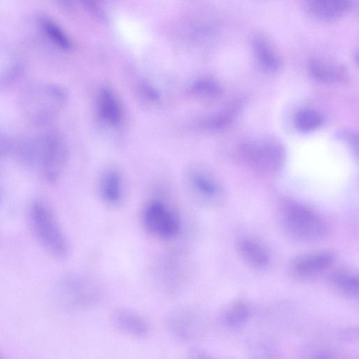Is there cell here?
<instances>
[{
  "label": "cell",
  "mask_w": 359,
  "mask_h": 359,
  "mask_svg": "<svg viewBox=\"0 0 359 359\" xmlns=\"http://www.w3.org/2000/svg\"><path fill=\"white\" fill-rule=\"evenodd\" d=\"M111 321L116 330L129 336L144 337L149 331L147 320L130 309H116L111 313Z\"/></svg>",
  "instance_id": "obj_12"
},
{
  "label": "cell",
  "mask_w": 359,
  "mask_h": 359,
  "mask_svg": "<svg viewBox=\"0 0 359 359\" xmlns=\"http://www.w3.org/2000/svg\"><path fill=\"white\" fill-rule=\"evenodd\" d=\"M182 180L189 197L196 204L208 208L223 205L226 193L223 183L209 168L198 163L188 165Z\"/></svg>",
  "instance_id": "obj_5"
},
{
  "label": "cell",
  "mask_w": 359,
  "mask_h": 359,
  "mask_svg": "<svg viewBox=\"0 0 359 359\" xmlns=\"http://www.w3.org/2000/svg\"><path fill=\"white\" fill-rule=\"evenodd\" d=\"M97 191L102 202L109 206L119 205L124 198V180L121 172L114 166L106 168L100 175Z\"/></svg>",
  "instance_id": "obj_11"
},
{
  "label": "cell",
  "mask_w": 359,
  "mask_h": 359,
  "mask_svg": "<svg viewBox=\"0 0 359 359\" xmlns=\"http://www.w3.org/2000/svg\"><path fill=\"white\" fill-rule=\"evenodd\" d=\"M331 287L347 299H357L359 294V278L357 272L348 267H338L328 274Z\"/></svg>",
  "instance_id": "obj_13"
},
{
  "label": "cell",
  "mask_w": 359,
  "mask_h": 359,
  "mask_svg": "<svg viewBox=\"0 0 359 359\" xmlns=\"http://www.w3.org/2000/svg\"><path fill=\"white\" fill-rule=\"evenodd\" d=\"M29 219L36 239L46 252L56 259H67L69 242L48 204L42 200L34 201L29 206Z\"/></svg>",
  "instance_id": "obj_3"
},
{
  "label": "cell",
  "mask_w": 359,
  "mask_h": 359,
  "mask_svg": "<svg viewBox=\"0 0 359 359\" xmlns=\"http://www.w3.org/2000/svg\"><path fill=\"white\" fill-rule=\"evenodd\" d=\"M191 90L204 97H214L222 93L221 86L217 82L210 79H201L191 86Z\"/></svg>",
  "instance_id": "obj_24"
},
{
  "label": "cell",
  "mask_w": 359,
  "mask_h": 359,
  "mask_svg": "<svg viewBox=\"0 0 359 359\" xmlns=\"http://www.w3.org/2000/svg\"><path fill=\"white\" fill-rule=\"evenodd\" d=\"M236 109L233 107L228 109L206 119L203 125L205 128L212 130H219L226 128L233 121L236 114Z\"/></svg>",
  "instance_id": "obj_25"
},
{
  "label": "cell",
  "mask_w": 359,
  "mask_h": 359,
  "mask_svg": "<svg viewBox=\"0 0 359 359\" xmlns=\"http://www.w3.org/2000/svg\"><path fill=\"white\" fill-rule=\"evenodd\" d=\"M38 28L43 36L53 46L64 50H71L73 43L65 30L51 18L39 14L36 18Z\"/></svg>",
  "instance_id": "obj_17"
},
{
  "label": "cell",
  "mask_w": 359,
  "mask_h": 359,
  "mask_svg": "<svg viewBox=\"0 0 359 359\" xmlns=\"http://www.w3.org/2000/svg\"><path fill=\"white\" fill-rule=\"evenodd\" d=\"M323 115L318 110L304 108L299 110L294 118L296 128L302 132H310L318 129L324 123Z\"/></svg>",
  "instance_id": "obj_20"
},
{
  "label": "cell",
  "mask_w": 359,
  "mask_h": 359,
  "mask_svg": "<svg viewBox=\"0 0 359 359\" xmlns=\"http://www.w3.org/2000/svg\"><path fill=\"white\" fill-rule=\"evenodd\" d=\"M0 359H2V356H1V353H0Z\"/></svg>",
  "instance_id": "obj_29"
},
{
  "label": "cell",
  "mask_w": 359,
  "mask_h": 359,
  "mask_svg": "<svg viewBox=\"0 0 359 359\" xmlns=\"http://www.w3.org/2000/svg\"><path fill=\"white\" fill-rule=\"evenodd\" d=\"M24 165L37 169L50 183L62 175L69 159V150L62 135L45 129L15 140L14 154Z\"/></svg>",
  "instance_id": "obj_1"
},
{
  "label": "cell",
  "mask_w": 359,
  "mask_h": 359,
  "mask_svg": "<svg viewBox=\"0 0 359 359\" xmlns=\"http://www.w3.org/2000/svg\"><path fill=\"white\" fill-rule=\"evenodd\" d=\"M334 255L330 251L311 252L299 255L290 262L291 274L299 280H311L328 271L334 262Z\"/></svg>",
  "instance_id": "obj_10"
},
{
  "label": "cell",
  "mask_w": 359,
  "mask_h": 359,
  "mask_svg": "<svg viewBox=\"0 0 359 359\" xmlns=\"http://www.w3.org/2000/svg\"><path fill=\"white\" fill-rule=\"evenodd\" d=\"M141 222L148 233L163 240L175 238L182 226L180 217L175 210L159 200H151L144 204Z\"/></svg>",
  "instance_id": "obj_8"
},
{
  "label": "cell",
  "mask_w": 359,
  "mask_h": 359,
  "mask_svg": "<svg viewBox=\"0 0 359 359\" xmlns=\"http://www.w3.org/2000/svg\"><path fill=\"white\" fill-rule=\"evenodd\" d=\"M188 359H215L203 350L193 347L189 351Z\"/></svg>",
  "instance_id": "obj_28"
},
{
  "label": "cell",
  "mask_w": 359,
  "mask_h": 359,
  "mask_svg": "<svg viewBox=\"0 0 359 359\" xmlns=\"http://www.w3.org/2000/svg\"><path fill=\"white\" fill-rule=\"evenodd\" d=\"M67 99L61 86L43 80L27 83L19 95V107L24 118L36 127L46 126L60 113Z\"/></svg>",
  "instance_id": "obj_2"
},
{
  "label": "cell",
  "mask_w": 359,
  "mask_h": 359,
  "mask_svg": "<svg viewBox=\"0 0 359 359\" xmlns=\"http://www.w3.org/2000/svg\"><path fill=\"white\" fill-rule=\"evenodd\" d=\"M309 71L314 79L323 83L341 82L348 77V72L341 64L320 57L309 61Z\"/></svg>",
  "instance_id": "obj_14"
},
{
  "label": "cell",
  "mask_w": 359,
  "mask_h": 359,
  "mask_svg": "<svg viewBox=\"0 0 359 359\" xmlns=\"http://www.w3.org/2000/svg\"><path fill=\"white\" fill-rule=\"evenodd\" d=\"M299 359H348L347 355L325 344H313L302 351Z\"/></svg>",
  "instance_id": "obj_21"
},
{
  "label": "cell",
  "mask_w": 359,
  "mask_h": 359,
  "mask_svg": "<svg viewBox=\"0 0 359 359\" xmlns=\"http://www.w3.org/2000/svg\"><path fill=\"white\" fill-rule=\"evenodd\" d=\"M353 6V1L344 0H312L306 4L307 11L313 17L325 21L343 16Z\"/></svg>",
  "instance_id": "obj_16"
},
{
  "label": "cell",
  "mask_w": 359,
  "mask_h": 359,
  "mask_svg": "<svg viewBox=\"0 0 359 359\" xmlns=\"http://www.w3.org/2000/svg\"><path fill=\"white\" fill-rule=\"evenodd\" d=\"M252 46L258 62L265 70L276 72L281 67V57L268 39L261 35L255 36L252 40Z\"/></svg>",
  "instance_id": "obj_18"
},
{
  "label": "cell",
  "mask_w": 359,
  "mask_h": 359,
  "mask_svg": "<svg viewBox=\"0 0 359 359\" xmlns=\"http://www.w3.org/2000/svg\"><path fill=\"white\" fill-rule=\"evenodd\" d=\"M165 326L176 339L191 341L198 338L204 330L205 320L199 310L193 307H182L167 315Z\"/></svg>",
  "instance_id": "obj_9"
},
{
  "label": "cell",
  "mask_w": 359,
  "mask_h": 359,
  "mask_svg": "<svg viewBox=\"0 0 359 359\" xmlns=\"http://www.w3.org/2000/svg\"><path fill=\"white\" fill-rule=\"evenodd\" d=\"M98 112L107 123L116 126L120 123L123 114L121 104L113 91L104 88L98 95Z\"/></svg>",
  "instance_id": "obj_19"
},
{
  "label": "cell",
  "mask_w": 359,
  "mask_h": 359,
  "mask_svg": "<svg viewBox=\"0 0 359 359\" xmlns=\"http://www.w3.org/2000/svg\"><path fill=\"white\" fill-rule=\"evenodd\" d=\"M103 290L95 278L81 273L63 276L56 287V299L68 312H78L92 308L102 299Z\"/></svg>",
  "instance_id": "obj_4"
},
{
  "label": "cell",
  "mask_w": 359,
  "mask_h": 359,
  "mask_svg": "<svg viewBox=\"0 0 359 359\" xmlns=\"http://www.w3.org/2000/svg\"><path fill=\"white\" fill-rule=\"evenodd\" d=\"M0 201H1V194H0Z\"/></svg>",
  "instance_id": "obj_30"
},
{
  "label": "cell",
  "mask_w": 359,
  "mask_h": 359,
  "mask_svg": "<svg viewBox=\"0 0 359 359\" xmlns=\"http://www.w3.org/2000/svg\"><path fill=\"white\" fill-rule=\"evenodd\" d=\"M280 216L285 231L299 241H319L326 232V225L319 215L296 201L284 200L280 206Z\"/></svg>",
  "instance_id": "obj_6"
},
{
  "label": "cell",
  "mask_w": 359,
  "mask_h": 359,
  "mask_svg": "<svg viewBox=\"0 0 359 359\" xmlns=\"http://www.w3.org/2000/svg\"><path fill=\"white\" fill-rule=\"evenodd\" d=\"M250 309L245 302L236 301L232 303L224 311L223 320L231 327H237L243 325L248 318Z\"/></svg>",
  "instance_id": "obj_22"
},
{
  "label": "cell",
  "mask_w": 359,
  "mask_h": 359,
  "mask_svg": "<svg viewBox=\"0 0 359 359\" xmlns=\"http://www.w3.org/2000/svg\"><path fill=\"white\" fill-rule=\"evenodd\" d=\"M15 140L6 133L0 130V161L14 154Z\"/></svg>",
  "instance_id": "obj_26"
},
{
  "label": "cell",
  "mask_w": 359,
  "mask_h": 359,
  "mask_svg": "<svg viewBox=\"0 0 359 359\" xmlns=\"http://www.w3.org/2000/svg\"><path fill=\"white\" fill-rule=\"evenodd\" d=\"M241 162L250 169L266 175H274L285 161L283 145L274 139H264L242 143L238 148Z\"/></svg>",
  "instance_id": "obj_7"
},
{
  "label": "cell",
  "mask_w": 359,
  "mask_h": 359,
  "mask_svg": "<svg viewBox=\"0 0 359 359\" xmlns=\"http://www.w3.org/2000/svg\"><path fill=\"white\" fill-rule=\"evenodd\" d=\"M341 139L346 140L349 146L353 149L357 154L358 151V135L353 131L341 130L337 134Z\"/></svg>",
  "instance_id": "obj_27"
},
{
  "label": "cell",
  "mask_w": 359,
  "mask_h": 359,
  "mask_svg": "<svg viewBox=\"0 0 359 359\" xmlns=\"http://www.w3.org/2000/svg\"><path fill=\"white\" fill-rule=\"evenodd\" d=\"M237 248L241 259L253 269H264L270 262V254L267 248L255 239L243 238L238 243Z\"/></svg>",
  "instance_id": "obj_15"
},
{
  "label": "cell",
  "mask_w": 359,
  "mask_h": 359,
  "mask_svg": "<svg viewBox=\"0 0 359 359\" xmlns=\"http://www.w3.org/2000/svg\"><path fill=\"white\" fill-rule=\"evenodd\" d=\"M24 65L20 60H12L0 71V88L16 81L23 73Z\"/></svg>",
  "instance_id": "obj_23"
}]
</instances>
